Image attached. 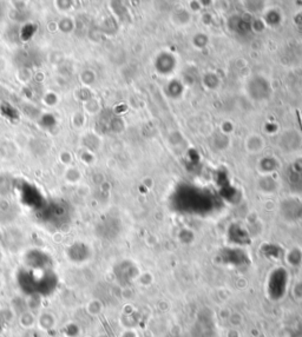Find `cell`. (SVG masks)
Wrapping results in <instances>:
<instances>
[{"label":"cell","mask_w":302,"mask_h":337,"mask_svg":"<svg viewBox=\"0 0 302 337\" xmlns=\"http://www.w3.org/2000/svg\"><path fill=\"white\" fill-rule=\"evenodd\" d=\"M287 276L284 271H276L272 275L268 282V295L273 300H280L287 290Z\"/></svg>","instance_id":"cell-1"}]
</instances>
